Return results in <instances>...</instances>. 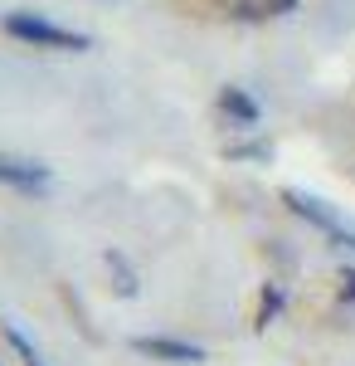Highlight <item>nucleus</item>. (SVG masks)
Returning <instances> with one entry per match:
<instances>
[{
  "mask_svg": "<svg viewBox=\"0 0 355 366\" xmlns=\"http://www.w3.org/2000/svg\"><path fill=\"white\" fill-rule=\"evenodd\" d=\"M0 25H5L10 39L34 44V49H58V54H83V49H93V39H88V34L63 29V25H54V20H44V15H29V10H10Z\"/></svg>",
  "mask_w": 355,
  "mask_h": 366,
  "instance_id": "nucleus-1",
  "label": "nucleus"
},
{
  "mask_svg": "<svg viewBox=\"0 0 355 366\" xmlns=\"http://www.w3.org/2000/svg\"><path fill=\"white\" fill-rule=\"evenodd\" d=\"M0 186H10V191H20V196H49V191H54V171L44 167V162H34V157H10V152H0Z\"/></svg>",
  "mask_w": 355,
  "mask_h": 366,
  "instance_id": "nucleus-2",
  "label": "nucleus"
},
{
  "mask_svg": "<svg viewBox=\"0 0 355 366\" xmlns=\"http://www.w3.org/2000/svg\"><path fill=\"white\" fill-rule=\"evenodd\" d=\"M282 200H287V205L297 210L302 220H312V225L321 229V234H331L336 244H346V249H355V225H346V220H341V215L331 210L326 200H317V196H302V191H287Z\"/></svg>",
  "mask_w": 355,
  "mask_h": 366,
  "instance_id": "nucleus-3",
  "label": "nucleus"
},
{
  "mask_svg": "<svg viewBox=\"0 0 355 366\" xmlns=\"http://www.w3.org/2000/svg\"><path fill=\"white\" fill-rule=\"evenodd\" d=\"M132 352L151 357V362H165V366H200L205 362V347L180 342V337H132Z\"/></svg>",
  "mask_w": 355,
  "mask_h": 366,
  "instance_id": "nucleus-4",
  "label": "nucleus"
},
{
  "mask_svg": "<svg viewBox=\"0 0 355 366\" xmlns=\"http://www.w3.org/2000/svg\"><path fill=\"white\" fill-rule=\"evenodd\" d=\"M297 10V0H234L229 5V15L234 20H248V25H258V20H282V15H292Z\"/></svg>",
  "mask_w": 355,
  "mask_h": 366,
  "instance_id": "nucleus-5",
  "label": "nucleus"
},
{
  "mask_svg": "<svg viewBox=\"0 0 355 366\" xmlns=\"http://www.w3.org/2000/svg\"><path fill=\"white\" fill-rule=\"evenodd\" d=\"M219 108L234 117V122H244V127H253V122H258V103L248 98L244 88H224V93H219Z\"/></svg>",
  "mask_w": 355,
  "mask_h": 366,
  "instance_id": "nucleus-6",
  "label": "nucleus"
},
{
  "mask_svg": "<svg viewBox=\"0 0 355 366\" xmlns=\"http://www.w3.org/2000/svg\"><path fill=\"white\" fill-rule=\"evenodd\" d=\"M108 269H112V279H117V293H122V298H137V293H141V283H137V274H132V264H127L117 249L108 254Z\"/></svg>",
  "mask_w": 355,
  "mask_h": 366,
  "instance_id": "nucleus-7",
  "label": "nucleus"
},
{
  "mask_svg": "<svg viewBox=\"0 0 355 366\" xmlns=\"http://www.w3.org/2000/svg\"><path fill=\"white\" fill-rule=\"evenodd\" d=\"M277 312H282V288L268 283V288H263V303H258V327H268Z\"/></svg>",
  "mask_w": 355,
  "mask_h": 366,
  "instance_id": "nucleus-8",
  "label": "nucleus"
},
{
  "mask_svg": "<svg viewBox=\"0 0 355 366\" xmlns=\"http://www.w3.org/2000/svg\"><path fill=\"white\" fill-rule=\"evenodd\" d=\"M5 342H10V347H15V352H20V357H25V366H44V357H39V352H34V347H29V342L20 337V332H15V327H5Z\"/></svg>",
  "mask_w": 355,
  "mask_h": 366,
  "instance_id": "nucleus-9",
  "label": "nucleus"
},
{
  "mask_svg": "<svg viewBox=\"0 0 355 366\" xmlns=\"http://www.w3.org/2000/svg\"><path fill=\"white\" fill-rule=\"evenodd\" d=\"M273 147H229V162H268Z\"/></svg>",
  "mask_w": 355,
  "mask_h": 366,
  "instance_id": "nucleus-10",
  "label": "nucleus"
},
{
  "mask_svg": "<svg viewBox=\"0 0 355 366\" xmlns=\"http://www.w3.org/2000/svg\"><path fill=\"white\" fill-rule=\"evenodd\" d=\"M341 283H346V293L355 298V269H346V274H341Z\"/></svg>",
  "mask_w": 355,
  "mask_h": 366,
  "instance_id": "nucleus-11",
  "label": "nucleus"
}]
</instances>
